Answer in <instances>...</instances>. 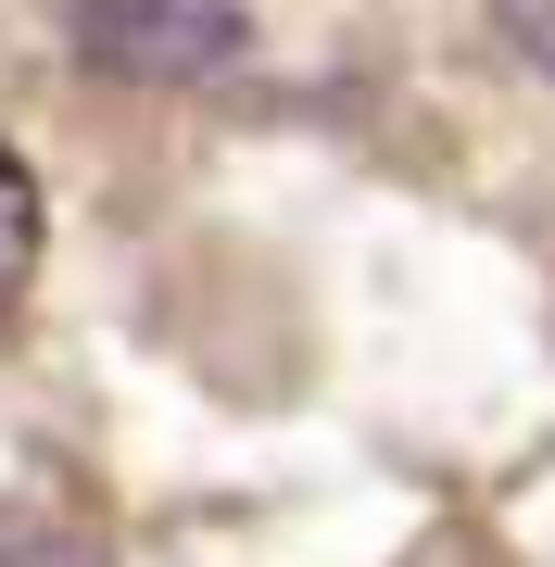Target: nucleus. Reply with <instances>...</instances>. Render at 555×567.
Wrapping results in <instances>:
<instances>
[{
    "label": "nucleus",
    "instance_id": "4",
    "mask_svg": "<svg viewBox=\"0 0 555 567\" xmlns=\"http://www.w3.org/2000/svg\"><path fill=\"white\" fill-rule=\"evenodd\" d=\"M493 25H505V51L531 76H555V0H493Z\"/></svg>",
    "mask_w": 555,
    "mask_h": 567
},
{
    "label": "nucleus",
    "instance_id": "2",
    "mask_svg": "<svg viewBox=\"0 0 555 567\" xmlns=\"http://www.w3.org/2000/svg\"><path fill=\"white\" fill-rule=\"evenodd\" d=\"M39 240H51V215H39V164L0 140V316L39 290Z\"/></svg>",
    "mask_w": 555,
    "mask_h": 567
},
{
    "label": "nucleus",
    "instance_id": "1",
    "mask_svg": "<svg viewBox=\"0 0 555 567\" xmlns=\"http://www.w3.org/2000/svg\"><path fill=\"white\" fill-rule=\"evenodd\" d=\"M63 39L114 89H215L253 51V0H63Z\"/></svg>",
    "mask_w": 555,
    "mask_h": 567
},
{
    "label": "nucleus",
    "instance_id": "3",
    "mask_svg": "<svg viewBox=\"0 0 555 567\" xmlns=\"http://www.w3.org/2000/svg\"><path fill=\"white\" fill-rule=\"evenodd\" d=\"M0 567H114V555L63 517H0Z\"/></svg>",
    "mask_w": 555,
    "mask_h": 567
}]
</instances>
